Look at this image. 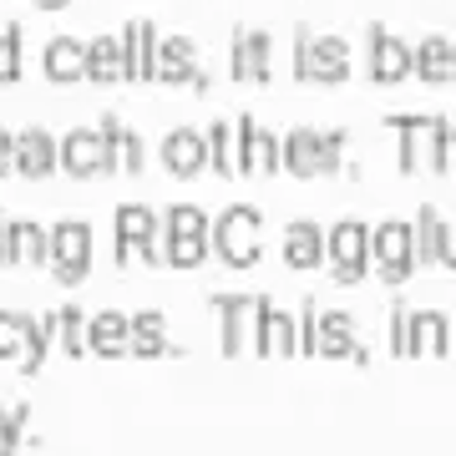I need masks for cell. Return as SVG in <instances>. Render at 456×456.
Returning a JSON list of instances; mask_svg holds the SVG:
<instances>
[{"label": "cell", "mask_w": 456, "mask_h": 456, "mask_svg": "<svg viewBox=\"0 0 456 456\" xmlns=\"http://www.w3.org/2000/svg\"><path fill=\"white\" fill-rule=\"evenodd\" d=\"M213 310H218V350L224 355H259V325L269 299L264 294H213Z\"/></svg>", "instance_id": "obj_1"}, {"label": "cell", "mask_w": 456, "mask_h": 456, "mask_svg": "<svg viewBox=\"0 0 456 456\" xmlns=\"http://www.w3.org/2000/svg\"><path fill=\"white\" fill-rule=\"evenodd\" d=\"M163 248L173 269H198V264L213 254V224L208 213L193 208V203H178V208L163 213Z\"/></svg>", "instance_id": "obj_2"}, {"label": "cell", "mask_w": 456, "mask_h": 456, "mask_svg": "<svg viewBox=\"0 0 456 456\" xmlns=\"http://www.w3.org/2000/svg\"><path fill=\"white\" fill-rule=\"evenodd\" d=\"M259 244H264V218L254 203H228L218 218H213V254L233 269H248L259 259Z\"/></svg>", "instance_id": "obj_3"}, {"label": "cell", "mask_w": 456, "mask_h": 456, "mask_svg": "<svg viewBox=\"0 0 456 456\" xmlns=\"http://www.w3.org/2000/svg\"><path fill=\"white\" fill-rule=\"evenodd\" d=\"M117 264H167V248H163V213L142 208V203H122L117 208V248H112Z\"/></svg>", "instance_id": "obj_4"}, {"label": "cell", "mask_w": 456, "mask_h": 456, "mask_svg": "<svg viewBox=\"0 0 456 456\" xmlns=\"http://www.w3.org/2000/svg\"><path fill=\"white\" fill-rule=\"evenodd\" d=\"M370 259L380 269L386 284H406L411 269H416V224H401V218H386V224L370 228Z\"/></svg>", "instance_id": "obj_5"}, {"label": "cell", "mask_w": 456, "mask_h": 456, "mask_svg": "<svg viewBox=\"0 0 456 456\" xmlns=\"http://www.w3.org/2000/svg\"><path fill=\"white\" fill-rule=\"evenodd\" d=\"M325 248H330V264H335V279L340 284H355L370 264V228L360 218H340L335 228H325Z\"/></svg>", "instance_id": "obj_6"}, {"label": "cell", "mask_w": 456, "mask_h": 456, "mask_svg": "<svg viewBox=\"0 0 456 456\" xmlns=\"http://www.w3.org/2000/svg\"><path fill=\"white\" fill-rule=\"evenodd\" d=\"M92 264V228L77 224V218H61L51 224V274L61 284H77Z\"/></svg>", "instance_id": "obj_7"}, {"label": "cell", "mask_w": 456, "mask_h": 456, "mask_svg": "<svg viewBox=\"0 0 456 456\" xmlns=\"http://www.w3.org/2000/svg\"><path fill=\"white\" fill-rule=\"evenodd\" d=\"M340 147H345L340 132H330V137H314V132H289V137H284V167H294L299 178H310V173H335V163H340Z\"/></svg>", "instance_id": "obj_8"}, {"label": "cell", "mask_w": 456, "mask_h": 456, "mask_svg": "<svg viewBox=\"0 0 456 456\" xmlns=\"http://www.w3.org/2000/svg\"><path fill=\"white\" fill-rule=\"evenodd\" d=\"M320 355L330 360H355V365H365V345L355 340V320L345 310H320Z\"/></svg>", "instance_id": "obj_9"}, {"label": "cell", "mask_w": 456, "mask_h": 456, "mask_svg": "<svg viewBox=\"0 0 456 456\" xmlns=\"http://www.w3.org/2000/svg\"><path fill=\"white\" fill-rule=\"evenodd\" d=\"M284 259H289V269H314V264H325L330 259L325 228L310 224V218H294V224L284 228Z\"/></svg>", "instance_id": "obj_10"}, {"label": "cell", "mask_w": 456, "mask_h": 456, "mask_svg": "<svg viewBox=\"0 0 456 456\" xmlns=\"http://www.w3.org/2000/svg\"><path fill=\"white\" fill-rule=\"evenodd\" d=\"M61 167L77 173V178L107 173V137H102V132H71V137L61 142Z\"/></svg>", "instance_id": "obj_11"}, {"label": "cell", "mask_w": 456, "mask_h": 456, "mask_svg": "<svg viewBox=\"0 0 456 456\" xmlns=\"http://www.w3.org/2000/svg\"><path fill=\"white\" fill-rule=\"evenodd\" d=\"M86 345H92L97 355H127V345H132V314H117V310L92 314Z\"/></svg>", "instance_id": "obj_12"}, {"label": "cell", "mask_w": 456, "mask_h": 456, "mask_svg": "<svg viewBox=\"0 0 456 456\" xmlns=\"http://www.w3.org/2000/svg\"><path fill=\"white\" fill-rule=\"evenodd\" d=\"M452 350V320L441 310H416L411 320V355H446Z\"/></svg>", "instance_id": "obj_13"}, {"label": "cell", "mask_w": 456, "mask_h": 456, "mask_svg": "<svg viewBox=\"0 0 456 456\" xmlns=\"http://www.w3.org/2000/svg\"><path fill=\"white\" fill-rule=\"evenodd\" d=\"M259 355H299V320L284 310H264V325H259Z\"/></svg>", "instance_id": "obj_14"}, {"label": "cell", "mask_w": 456, "mask_h": 456, "mask_svg": "<svg viewBox=\"0 0 456 456\" xmlns=\"http://www.w3.org/2000/svg\"><path fill=\"white\" fill-rule=\"evenodd\" d=\"M56 158H61V147L51 142L46 132H20V142H16V167L26 173V178H46L51 167H56Z\"/></svg>", "instance_id": "obj_15"}, {"label": "cell", "mask_w": 456, "mask_h": 456, "mask_svg": "<svg viewBox=\"0 0 456 456\" xmlns=\"http://www.w3.org/2000/svg\"><path fill=\"white\" fill-rule=\"evenodd\" d=\"M163 163L173 167V173H183V178H193L198 167L208 163V142H203L198 132H173L163 142Z\"/></svg>", "instance_id": "obj_16"}, {"label": "cell", "mask_w": 456, "mask_h": 456, "mask_svg": "<svg viewBox=\"0 0 456 456\" xmlns=\"http://www.w3.org/2000/svg\"><path fill=\"white\" fill-rule=\"evenodd\" d=\"M411 224H416V264H441V239H446V218H441V208L421 203Z\"/></svg>", "instance_id": "obj_17"}, {"label": "cell", "mask_w": 456, "mask_h": 456, "mask_svg": "<svg viewBox=\"0 0 456 456\" xmlns=\"http://www.w3.org/2000/svg\"><path fill=\"white\" fill-rule=\"evenodd\" d=\"M61 330V314H31V325H26V345H20V370L26 375H36L41 370V360H46V345H51V335Z\"/></svg>", "instance_id": "obj_18"}, {"label": "cell", "mask_w": 456, "mask_h": 456, "mask_svg": "<svg viewBox=\"0 0 456 456\" xmlns=\"http://www.w3.org/2000/svg\"><path fill=\"white\" fill-rule=\"evenodd\" d=\"M127 355H142V360L173 355V350H167V340H163V314H158V310H137V314H132V345H127Z\"/></svg>", "instance_id": "obj_19"}, {"label": "cell", "mask_w": 456, "mask_h": 456, "mask_svg": "<svg viewBox=\"0 0 456 456\" xmlns=\"http://www.w3.org/2000/svg\"><path fill=\"white\" fill-rule=\"evenodd\" d=\"M11 239H16V264H51V228H41L36 218H11Z\"/></svg>", "instance_id": "obj_20"}, {"label": "cell", "mask_w": 456, "mask_h": 456, "mask_svg": "<svg viewBox=\"0 0 456 456\" xmlns=\"http://www.w3.org/2000/svg\"><path fill=\"white\" fill-rule=\"evenodd\" d=\"M102 137H107V173H112V167H142V142H137L132 132L117 127L112 117L102 122Z\"/></svg>", "instance_id": "obj_21"}, {"label": "cell", "mask_w": 456, "mask_h": 456, "mask_svg": "<svg viewBox=\"0 0 456 456\" xmlns=\"http://www.w3.org/2000/svg\"><path fill=\"white\" fill-rule=\"evenodd\" d=\"M56 314H61V330H56V335H61V350H66V355H86V350H92V345H86L92 314L77 310V305H66V310H56Z\"/></svg>", "instance_id": "obj_22"}, {"label": "cell", "mask_w": 456, "mask_h": 456, "mask_svg": "<svg viewBox=\"0 0 456 456\" xmlns=\"http://www.w3.org/2000/svg\"><path fill=\"white\" fill-rule=\"evenodd\" d=\"M208 163L218 167V173H239V142H233V137H228V127H213L208 132Z\"/></svg>", "instance_id": "obj_23"}, {"label": "cell", "mask_w": 456, "mask_h": 456, "mask_svg": "<svg viewBox=\"0 0 456 456\" xmlns=\"http://www.w3.org/2000/svg\"><path fill=\"white\" fill-rule=\"evenodd\" d=\"M401 137H406V142H401V167L416 173V167H421V152H426L431 127H426V122H401Z\"/></svg>", "instance_id": "obj_24"}, {"label": "cell", "mask_w": 456, "mask_h": 456, "mask_svg": "<svg viewBox=\"0 0 456 456\" xmlns=\"http://www.w3.org/2000/svg\"><path fill=\"white\" fill-rule=\"evenodd\" d=\"M26 325H31V314L0 310V355H20V345H26Z\"/></svg>", "instance_id": "obj_25"}, {"label": "cell", "mask_w": 456, "mask_h": 456, "mask_svg": "<svg viewBox=\"0 0 456 456\" xmlns=\"http://www.w3.org/2000/svg\"><path fill=\"white\" fill-rule=\"evenodd\" d=\"M26 406H0V456H11L20 446V431H26Z\"/></svg>", "instance_id": "obj_26"}, {"label": "cell", "mask_w": 456, "mask_h": 456, "mask_svg": "<svg viewBox=\"0 0 456 456\" xmlns=\"http://www.w3.org/2000/svg\"><path fill=\"white\" fill-rule=\"evenodd\" d=\"M411 320H416L411 305H395L391 310V350L395 355H411Z\"/></svg>", "instance_id": "obj_27"}, {"label": "cell", "mask_w": 456, "mask_h": 456, "mask_svg": "<svg viewBox=\"0 0 456 456\" xmlns=\"http://www.w3.org/2000/svg\"><path fill=\"white\" fill-rule=\"evenodd\" d=\"M51 71L56 77H77V46H51Z\"/></svg>", "instance_id": "obj_28"}, {"label": "cell", "mask_w": 456, "mask_h": 456, "mask_svg": "<svg viewBox=\"0 0 456 456\" xmlns=\"http://www.w3.org/2000/svg\"><path fill=\"white\" fill-rule=\"evenodd\" d=\"M401 61H406V56H401V46H380V51H375V71H380V77H395V71H401Z\"/></svg>", "instance_id": "obj_29"}, {"label": "cell", "mask_w": 456, "mask_h": 456, "mask_svg": "<svg viewBox=\"0 0 456 456\" xmlns=\"http://www.w3.org/2000/svg\"><path fill=\"white\" fill-rule=\"evenodd\" d=\"M0 264H16V239H11V218L0 213Z\"/></svg>", "instance_id": "obj_30"}, {"label": "cell", "mask_w": 456, "mask_h": 456, "mask_svg": "<svg viewBox=\"0 0 456 456\" xmlns=\"http://www.w3.org/2000/svg\"><path fill=\"white\" fill-rule=\"evenodd\" d=\"M11 167H16V137L0 132V173H11Z\"/></svg>", "instance_id": "obj_31"}, {"label": "cell", "mask_w": 456, "mask_h": 456, "mask_svg": "<svg viewBox=\"0 0 456 456\" xmlns=\"http://www.w3.org/2000/svg\"><path fill=\"white\" fill-rule=\"evenodd\" d=\"M441 264L456 269V224H446V239H441Z\"/></svg>", "instance_id": "obj_32"}, {"label": "cell", "mask_w": 456, "mask_h": 456, "mask_svg": "<svg viewBox=\"0 0 456 456\" xmlns=\"http://www.w3.org/2000/svg\"><path fill=\"white\" fill-rule=\"evenodd\" d=\"M92 71H97V77H112V51H107V46L92 51Z\"/></svg>", "instance_id": "obj_33"}, {"label": "cell", "mask_w": 456, "mask_h": 456, "mask_svg": "<svg viewBox=\"0 0 456 456\" xmlns=\"http://www.w3.org/2000/svg\"><path fill=\"white\" fill-rule=\"evenodd\" d=\"M16 71V51H11V41H0V77H11Z\"/></svg>", "instance_id": "obj_34"}, {"label": "cell", "mask_w": 456, "mask_h": 456, "mask_svg": "<svg viewBox=\"0 0 456 456\" xmlns=\"http://www.w3.org/2000/svg\"><path fill=\"white\" fill-rule=\"evenodd\" d=\"M441 167L456 173V132H446V152H441Z\"/></svg>", "instance_id": "obj_35"}, {"label": "cell", "mask_w": 456, "mask_h": 456, "mask_svg": "<svg viewBox=\"0 0 456 456\" xmlns=\"http://www.w3.org/2000/svg\"><path fill=\"white\" fill-rule=\"evenodd\" d=\"M147 61V36H137V41H132V66H142Z\"/></svg>", "instance_id": "obj_36"}]
</instances>
